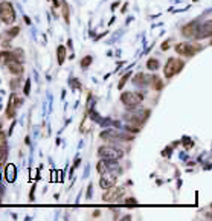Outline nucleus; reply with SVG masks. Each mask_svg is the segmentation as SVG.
I'll list each match as a JSON object with an SVG mask.
<instances>
[{"label": "nucleus", "mask_w": 212, "mask_h": 221, "mask_svg": "<svg viewBox=\"0 0 212 221\" xmlns=\"http://www.w3.org/2000/svg\"><path fill=\"white\" fill-rule=\"evenodd\" d=\"M201 51V46L197 43H178L176 46V52L182 56H192Z\"/></svg>", "instance_id": "obj_3"}, {"label": "nucleus", "mask_w": 212, "mask_h": 221, "mask_svg": "<svg viewBox=\"0 0 212 221\" xmlns=\"http://www.w3.org/2000/svg\"><path fill=\"white\" fill-rule=\"evenodd\" d=\"M29 87H31V81L28 79V81H26V86H25V95H29Z\"/></svg>", "instance_id": "obj_28"}, {"label": "nucleus", "mask_w": 212, "mask_h": 221, "mask_svg": "<svg viewBox=\"0 0 212 221\" xmlns=\"http://www.w3.org/2000/svg\"><path fill=\"white\" fill-rule=\"evenodd\" d=\"M0 168H2V165H0Z\"/></svg>", "instance_id": "obj_33"}, {"label": "nucleus", "mask_w": 212, "mask_h": 221, "mask_svg": "<svg viewBox=\"0 0 212 221\" xmlns=\"http://www.w3.org/2000/svg\"><path fill=\"white\" fill-rule=\"evenodd\" d=\"M99 215H101V212H99V210H95V214H93V218H98Z\"/></svg>", "instance_id": "obj_31"}, {"label": "nucleus", "mask_w": 212, "mask_h": 221, "mask_svg": "<svg viewBox=\"0 0 212 221\" xmlns=\"http://www.w3.org/2000/svg\"><path fill=\"white\" fill-rule=\"evenodd\" d=\"M8 157V147H3L0 148V163H3Z\"/></svg>", "instance_id": "obj_22"}, {"label": "nucleus", "mask_w": 212, "mask_h": 221, "mask_svg": "<svg viewBox=\"0 0 212 221\" xmlns=\"http://www.w3.org/2000/svg\"><path fill=\"white\" fill-rule=\"evenodd\" d=\"M18 32H20V28H17V26H16V28H12L11 31H8V37H11V38L16 37Z\"/></svg>", "instance_id": "obj_26"}, {"label": "nucleus", "mask_w": 212, "mask_h": 221, "mask_svg": "<svg viewBox=\"0 0 212 221\" xmlns=\"http://www.w3.org/2000/svg\"><path fill=\"white\" fill-rule=\"evenodd\" d=\"M99 184H101V188H104V189H108V188L115 186V184H116V175H115L113 172H110V171L102 172V177H101V180H99Z\"/></svg>", "instance_id": "obj_10"}, {"label": "nucleus", "mask_w": 212, "mask_h": 221, "mask_svg": "<svg viewBox=\"0 0 212 221\" xmlns=\"http://www.w3.org/2000/svg\"><path fill=\"white\" fill-rule=\"evenodd\" d=\"M212 35V21L206 20L203 23H198V37L197 38H209Z\"/></svg>", "instance_id": "obj_11"}, {"label": "nucleus", "mask_w": 212, "mask_h": 221, "mask_svg": "<svg viewBox=\"0 0 212 221\" xmlns=\"http://www.w3.org/2000/svg\"><path fill=\"white\" fill-rule=\"evenodd\" d=\"M183 66H185V61L183 60H178V58H169L168 61H166V64H165V70H163V73L165 76L169 79V78H173L174 75H177L182 69H183Z\"/></svg>", "instance_id": "obj_2"}, {"label": "nucleus", "mask_w": 212, "mask_h": 221, "mask_svg": "<svg viewBox=\"0 0 212 221\" xmlns=\"http://www.w3.org/2000/svg\"><path fill=\"white\" fill-rule=\"evenodd\" d=\"M56 58H58V64H63L66 60V47L64 46H58L56 47Z\"/></svg>", "instance_id": "obj_16"}, {"label": "nucleus", "mask_w": 212, "mask_h": 221, "mask_svg": "<svg viewBox=\"0 0 212 221\" xmlns=\"http://www.w3.org/2000/svg\"><path fill=\"white\" fill-rule=\"evenodd\" d=\"M151 82H153V89H156V90H160V89L163 87V82H162V79H160V78H157V76H154Z\"/></svg>", "instance_id": "obj_20"}, {"label": "nucleus", "mask_w": 212, "mask_h": 221, "mask_svg": "<svg viewBox=\"0 0 212 221\" xmlns=\"http://www.w3.org/2000/svg\"><path fill=\"white\" fill-rule=\"evenodd\" d=\"M6 147V134L3 131H0V148Z\"/></svg>", "instance_id": "obj_25"}, {"label": "nucleus", "mask_w": 212, "mask_h": 221, "mask_svg": "<svg viewBox=\"0 0 212 221\" xmlns=\"http://www.w3.org/2000/svg\"><path fill=\"white\" fill-rule=\"evenodd\" d=\"M121 101L127 107H136L143 101V95L138 92H124L121 95Z\"/></svg>", "instance_id": "obj_4"}, {"label": "nucleus", "mask_w": 212, "mask_h": 221, "mask_svg": "<svg viewBox=\"0 0 212 221\" xmlns=\"http://www.w3.org/2000/svg\"><path fill=\"white\" fill-rule=\"evenodd\" d=\"M128 79H130V73H127L125 76H122V78H121V81H119V84H118V89H122L125 84H127V81H128Z\"/></svg>", "instance_id": "obj_24"}, {"label": "nucleus", "mask_w": 212, "mask_h": 221, "mask_svg": "<svg viewBox=\"0 0 212 221\" xmlns=\"http://www.w3.org/2000/svg\"><path fill=\"white\" fill-rule=\"evenodd\" d=\"M182 34L186 38H191V40H195L198 37V23L197 21H192V23H188L186 26H183L182 29Z\"/></svg>", "instance_id": "obj_9"}, {"label": "nucleus", "mask_w": 212, "mask_h": 221, "mask_svg": "<svg viewBox=\"0 0 212 221\" xmlns=\"http://www.w3.org/2000/svg\"><path fill=\"white\" fill-rule=\"evenodd\" d=\"M168 47H169V46H168V41H165V43L162 44V49H163V51H166Z\"/></svg>", "instance_id": "obj_30"}, {"label": "nucleus", "mask_w": 212, "mask_h": 221, "mask_svg": "<svg viewBox=\"0 0 212 221\" xmlns=\"http://www.w3.org/2000/svg\"><path fill=\"white\" fill-rule=\"evenodd\" d=\"M150 116V110H145L143 113L139 111V113H134V114H131L130 116V119H128V122H130V125L131 127H136V128L141 130V127L145 124V121H147V117Z\"/></svg>", "instance_id": "obj_7"}, {"label": "nucleus", "mask_w": 212, "mask_h": 221, "mask_svg": "<svg viewBox=\"0 0 212 221\" xmlns=\"http://www.w3.org/2000/svg\"><path fill=\"white\" fill-rule=\"evenodd\" d=\"M92 61H93V58H92L90 55L84 56V58L81 60V67H84V69H86V67H88V66L92 64Z\"/></svg>", "instance_id": "obj_21"}, {"label": "nucleus", "mask_w": 212, "mask_h": 221, "mask_svg": "<svg viewBox=\"0 0 212 221\" xmlns=\"http://www.w3.org/2000/svg\"><path fill=\"white\" fill-rule=\"evenodd\" d=\"M20 105H21V99L18 98L17 95H11L9 96V102H8V108H6V117L8 119L14 117L16 116V110Z\"/></svg>", "instance_id": "obj_8"}, {"label": "nucleus", "mask_w": 212, "mask_h": 221, "mask_svg": "<svg viewBox=\"0 0 212 221\" xmlns=\"http://www.w3.org/2000/svg\"><path fill=\"white\" fill-rule=\"evenodd\" d=\"M101 137L107 139V140H116V139H131V136H127V134H119L118 131L115 130H108L106 133H101Z\"/></svg>", "instance_id": "obj_13"}, {"label": "nucleus", "mask_w": 212, "mask_h": 221, "mask_svg": "<svg viewBox=\"0 0 212 221\" xmlns=\"http://www.w3.org/2000/svg\"><path fill=\"white\" fill-rule=\"evenodd\" d=\"M17 86H18V84H17V79H12V82H11V87H12V89H16Z\"/></svg>", "instance_id": "obj_29"}, {"label": "nucleus", "mask_w": 212, "mask_h": 221, "mask_svg": "<svg viewBox=\"0 0 212 221\" xmlns=\"http://www.w3.org/2000/svg\"><path fill=\"white\" fill-rule=\"evenodd\" d=\"M5 175L8 182H14L16 180V166L14 165H8L5 168Z\"/></svg>", "instance_id": "obj_15"}, {"label": "nucleus", "mask_w": 212, "mask_h": 221, "mask_svg": "<svg viewBox=\"0 0 212 221\" xmlns=\"http://www.w3.org/2000/svg\"><path fill=\"white\" fill-rule=\"evenodd\" d=\"M98 154H99V157L107 159V160H118L124 156V152L121 149L115 147H101L98 149Z\"/></svg>", "instance_id": "obj_5"}, {"label": "nucleus", "mask_w": 212, "mask_h": 221, "mask_svg": "<svg viewBox=\"0 0 212 221\" xmlns=\"http://www.w3.org/2000/svg\"><path fill=\"white\" fill-rule=\"evenodd\" d=\"M11 55L14 56L17 61H21V60H25V58H23V56H25V54H23V51H21V49H14V51L11 52Z\"/></svg>", "instance_id": "obj_19"}, {"label": "nucleus", "mask_w": 212, "mask_h": 221, "mask_svg": "<svg viewBox=\"0 0 212 221\" xmlns=\"http://www.w3.org/2000/svg\"><path fill=\"white\" fill-rule=\"evenodd\" d=\"M6 66H8L9 72L12 75L20 76V75L23 73V64H21L20 61H17V60H14V58H9V60L6 61Z\"/></svg>", "instance_id": "obj_12"}, {"label": "nucleus", "mask_w": 212, "mask_h": 221, "mask_svg": "<svg viewBox=\"0 0 212 221\" xmlns=\"http://www.w3.org/2000/svg\"><path fill=\"white\" fill-rule=\"evenodd\" d=\"M160 66V63L157 60H154V58H150L148 61H147V67H148V70H157Z\"/></svg>", "instance_id": "obj_17"}, {"label": "nucleus", "mask_w": 212, "mask_h": 221, "mask_svg": "<svg viewBox=\"0 0 212 221\" xmlns=\"http://www.w3.org/2000/svg\"><path fill=\"white\" fill-rule=\"evenodd\" d=\"M125 194V189L124 188H115V186H111V188H108L107 189V192L102 195V200L104 201H118V200H121L122 197H124Z\"/></svg>", "instance_id": "obj_6"}, {"label": "nucleus", "mask_w": 212, "mask_h": 221, "mask_svg": "<svg viewBox=\"0 0 212 221\" xmlns=\"http://www.w3.org/2000/svg\"><path fill=\"white\" fill-rule=\"evenodd\" d=\"M61 9H63V15H64L66 23H69V20H70V14H69V6H67V3H66V2H63V3H61Z\"/></svg>", "instance_id": "obj_18"}, {"label": "nucleus", "mask_w": 212, "mask_h": 221, "mask_svg": "<svg viewBox=\"0 0 212 221\" xmlns=\"http://www.w3.org/2000/svg\"><path fill=\"white\" fill-rule=\"evenodd\" d=\"M125 204L127 206H136V200L134 198H128V200H125Z\"/></svg>", "instance_id": "obj_27"}, {"label": "nucleus", "mask_w": 212, "mask_h": 221, "mask_svg": "<svg viewBox=\"0 0 212 221\" xmlns=\"http://www.w3.org/2000/svg\"><path fill=\"white\" fill-rule=\"evenodd\" d=\"M0 19L6 24H12L16 21V11L11 2H2L0 3Z\"/></svg>", "instance_id": "obj_1"}, {"label": "nucleus", "mask_w": 212, "mask_h": 221, "mask_svg": "<svg viewBox=\"0 0 212 221\" xmlns=\"http://www.w3.org/2000/svg\"><path fill=\"white\" fill-rule=\"evenodd\" d=\"M31 177L37 179V171H35V169H34V171H31Z\"/></svg>", "instance_id": "obj_32"}, {"label": "nucleus", "mask_w": 212, "mask_h": 221, "mask_svg": "<svg viewBox=\"0 0 212 221\" xmlns=\"http://www.w3.org/2000/svg\"><path fill=\"white\" fill-rule=\"evenodd\" d=\"M113 166V160H107V159H102L101 162H98V165H96V171L99 172V174H102V172H106V171H110V168Z\"/></svg>", "instance_id": "obj_14"}, {"label": "nucleus", "mask_w": 212, "mask_h": 221, "mask_svg": "<svg viewBox=\"0 0 212 221\" xmlns=\"http://www.w3.org/2000/svg\"><path fill=\"white\" fill-rule=\"evenodd\" d=\"M81 130H83V133H87L88 130H90V119H88V117L84 119V122H83V125H81Z\"/></svg>", "instance_id": "obj_23"}]
</instances>
